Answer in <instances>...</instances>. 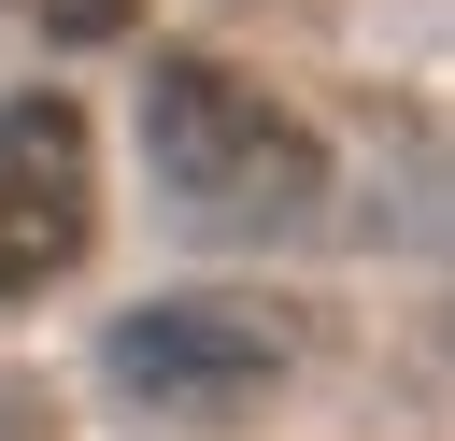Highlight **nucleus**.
<instances>
[{
  "label": "nucleus",
  "instance_id": "obj_1",
  "mask_svg": "<svg viewBox=\"0 0 455 441\" xmlns=\"http://www.w3.org/2000/svg\"><path fill=\"white\" fill-rule=\"evenodd\" d=\"M142 156H156V199L228 228V242H299L313 199H327V142L228 57H156L142 71Z\"/></svg>",
  "mask_w": 455,
  "mask_h": 441
},
{
  "label": "nucleus",
  "instance_id": "obj_2",
  "mask_svg": "<svg viewBox=\"0 0 455 441\" xmlns=\"http://www.w3.org/2000/svg\"><path fill=\"white\" fill-rule=\"evenodd\" d=\"M299 356H313V327L299 313H270V299H128L114 327H100V384L128 398V413H185V427H213V413H256L270 384H299Z\"/></svg>",
  "mask_w": 455,
  "mask_h": 441
},
{
  "label": "nucleus",
  "instance_id": "obj_3",
  "mask_svg": "<svg viewBox=\"0 0 455 441\" xmlns=\"http://www.w3.org/2000/svg\"><path fill=\"white\" fill-rule=\"evenodd\" d=\"M85 242H100V142L57 85H14L0 100V313L85 270Z\"/></svg>",
  "mask_w": 455,
  "mask_h": 441
},
{
  "label": "nucleus",
  "instance_id": "obj_4",
  "mask_svg": "<svg viewBox=\"0 0 455 441\" xmlns=\"http://www.w3.org/2000/svg\"><path fill=\"white\" fill-rule=\"evenodd\" d=\"M14 14H28V28H57V43H114L142 0H14Z\"/></svg>",
  "mask_w": 455,
  "mask_h": 441
}]
</instances>
